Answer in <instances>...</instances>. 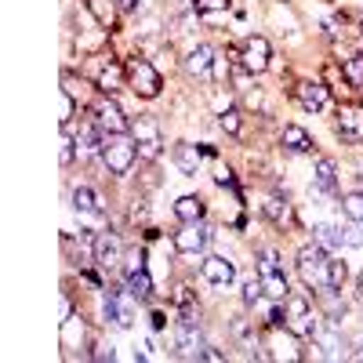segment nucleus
Wrapping results in <instances>:
<instances>
[{"mask_svg":"<svg viewBox=\"0 0 363 363\" xmlns=\"http://www.w3.org/2000/svg\"><path fill=\"white\" fill-rule=\"evenodd\" d=\"M138 306H142V301L131 294V287H128L124 277H116V284H109L106 291H99V316L113 330H131L135 327V316H138Z\"/></svg>","mask_w":363,"mask_h":363,"instance_id":"obj_1","label":"nucleus"},{"mask_svg":"<svg viewBox=\"0 0 363 363\" xmlns=\"http://www.w3.org/2000/svg\"><path fill=\"white\" fill-rule=\"evenodd\" d=\"M294 272H298V280L301 287H306L309 294L330 287V251L320 247L316 240H309V244H301L298 255H294Z\"/></svg>","mask_w":363,"mask_h":363,"instance_id":"obj_2","label":"nucleus"},{"mask_svg":"<svg viewBox=\"0 0 363 363\" xmlns=\"http://www.w3.org/2000/svg\"><path fill=\"white\" fill-rule=\"evenodd\" d=\"M171 335H174V349H178L182 359H200V352H203V345H207V323H203L200 309H182V313H174Z\"/></svg>","mask_w":363,"mask_h":363,"instance_id":"obj_3","label":"nucleus"},{"mask_svg":"<svg viewBox=\"0 0 363 363\" xmlns=\"http://www.w3.org/2000/svg\"><path fill=\"white\" fill-rule=\"evenodd\" d=\"M284 320H287L284 327L294 330L301 342H309L320 330V323H323V316H320V309H316V301H313L309 291H291V298L284 301Z\"/></svg>","mask_w":363,"mask_h":363,"instance_id":"obj_4","label":"nucleus"},{"mask_svg":"<svg viewBox=\"0 0 363 363\" xmlns=\"http://www.w3.org/2000/svg\"><path fill=\"white\" fill-rule=\"evenodd\" d=\"M138 160H142L138 157V142L131 138V131L106 135V142H102V167H106L109 178H128Z\"/></svg>","mask_w":363,"mask_h":363,"instance_id":"obj_5","label":"nucleus"},{"mask_svg":"<svg viewBox=\"0 0 363 363\" xmlns=\"http://www.w3.org/2000/svg\"><path fill=\"white\" fill-rule=\"evenodd\" d=\"M124 66H128V91H131L135 99H142V102L160 99V91H164V73H160L153 62H149L145 55H128Z\"/></svg>","mask_w":363,"mask_h":363,"instance_id":"obj_6","label":"nucleus"},{"mask_svg":"<svg viewBox=\"0 0 363 363\" xmlns=\"http://www.w3.org/2000/svg\"><path fill=\"white\" fill-rule=\"evenodd\" d=\"M69 207L77 211L80 225L106 229V196L91 186V182H77V186L69 189Z\"/></svg>","mask_w":363,"mask_h":363,"instance_id":"obj_7","label":"nucleus"},{"mask_svg":"<svg viewBox=\"0 0 363 363\" xmlns=\"http://www.w3.org/2000/svg\"><path fill=\"white\" fill-rule=\"evenodd\" d=\"M131 138L138 142V157L142 160H160L164 153V124L153 116V113H138L131 116Z\"/></svg>","mask_w":363,"mask_h":363,"instance_id":"obj_8","label":"nucleus"},{"mask_svg":"<svg viewBox=\"0 0 363 363\" xmlns=\"http://www.w3.org/2000/svg\"><path fill=\"white\" fill-rule=\"evenodd\" d=\"M211 240H215V233H211L207 222H182L171 236V251L178 258H203Z\"/></svg>","mask_w":363,"mask_h":363,"instance_id":"obj_9","label":"nucleus"},{"mask_svg":"<svg viewBox=\"0 0 363 363\" xmlns=\"http://www.w3.org/2000/svg\"><path fill=\"white\" fill-rule=\"evenodd\" d=\"M229 55H233V62H240L251 77H262V73H269V66H272V44H269V37H262V33L244 37V44L229 48Z\"/></svg>","mask_w":363,"mask_h":363,"instance_id":"obj_10","label":"nucleus"},{"mask_svg":"<svg viewBox=\"0 0 363 363\" xmlns=\"http://www.w3.org/2000/svg\"><path fill=\"white\" fill-rule=\"evenodd\" d=\"M124 255H128V244L124 236L113 233L109 225L95 233V265L106 272V277H120V269H124Z\"/></svg>","mask_w":363,"mask_h":363,"instance_id":"obj_11","label":"nucleus"},{"mask_svg":"<svg viewBox=\"0 0 363 363\" xmlns=\"http://www.w3.org/2000/svg\"><path fill=\"white\" fill-rule=\"evenodd\" d=\"M87 113L95 116V124H99L106 135H124V131H131V116L124 113V106H120L116 95H99L95 102L87 106Z\"/></svg>","mask_w":363,"mask_h":363,"instance_id":"obj_12","label":"nucleus"},{"mask_svg":"<svg viewBox=\"0 0 363 363\" xmlns=\"http://www.w3.org/2000/svg\"><path fill=\"white\" fill-rule=\"evenodd\" d=\"M236 262L229 255H203L200 258V280L211 287V291H229L236 284Z\"/></svg>","mask_w":363,"mask_h":363,"instance_id":"obj_13","label":"nucleus"},{"mask_svg":"<svg viewBox=\"0 0 363 363\" xmlns=\"http://www.w3.org/2000/svg\"><path fill=\"white\" fill-rule=\"evenodd\" d=\"M99 87V95H120L128 87V66L120 62L113 51H99V73L91 77Z\"/></svg>","mask_w":363,"mask_h":363,"instance_id":"obj_14","label":"nucleus"},{"mask_svg":"<svg viewBox=\"0 0 363 363\" xmlns=\"http://www.w3.org/2000/svg\"><path fill=\"white\" fill-rule=\"evenodd\" d=\"M335 135L345 145H363V106L359 102H338L335 109Z\"/></svg>","mask_w":363,"mask_h":363,"instance_id":"obj_15","label":"nucleus"},{"mask_svg":"<svg viewBox=\"0 0 363 363\" xmlns=\"http://www.w3.org/2000/svg\"><path fill=\"white\" fill-rule=\"evenodd\" d=\"M313 193L338 200L342 196V178H338V160L335 157H316L313 160Z\"/></svg>","mask_w":363,"mask_h":363,"instance_id":"obj_16","label":"nucleus"},{"mask_svg":"<svg viewBox=\"0 0 363 363\" xmlns=\"http://www.w3.org/2000/svg\"><path fill=\"white\" fill-rule=\"evenodd\" d=\"M291 91H294V102L306 113H327L330 109V87H327V80H298Z\"/></svg>","mask_w":363,"mask_h":363,"instance_id":"obj_17","label":"nucleus"},{"mask_svg":"<svg viewBox=\"0 0 363 363\" xmlns=\"http://www.w3.org/2000/svg\"><path fill=\"white\" fill-rule=\"evenodd\" d=\"M203 160H207V153H203V145H196V142L182 138V142L171 145V164L178 167L182 178H196L203 171Z\"/></svg>","mask_w":363,"mask_h":363,"instance_id":"obj_18","label":"nucleus"},{"mask_svg":"<svg viewBox=\"0 0 363 363\" xmlns=\"http://www.w3.org/2000/svg\"><path fill=\"white\" fill-rule=\"evenodd\" d=\"M262 218L269 222V225H277V229H298V215H294V203L287 200V196H280V193H269V196H262Z\"/></svg>","mask_w":363,"mask_h":363,"instance_id":"obj_19","label":"nucleus"},{"mask_svg":"<svg viewBox=\"0 0 363 363\" xmlns=\"http://www.w3.org/2000/svg\"><path fill=\"white\" fill-rule=\"evenodd\" d=\"M215 58H218V51L211 48V44H193V48L186 51V58H182V69H186V77H193V80L211 84V69H215Z\"/></svg>","mask_w":363,"mask_h":363,"instance_id":"obj_20","label":"nucleus"},{"mask_svg":"<svg viewBox=\"0 0 363 363\" xmlns=\"http://www.w3.org/2000/svg\"><path fill=\"white\" fill-rule=\"evenodd\" d=\"M313 145H316L313 135L301 128V124H284V128H280V149H284L287 157H306Z\"/></svg>","mask_w":363,"mask_h":363,"instance_id":"obj_21","label":"nucleus"},{"mask_svg":"<svg viewBox=\"0 0 363 363\" xmlns=\"http://www.w3.org/2000/svg\"><path fill=\"white\" fill-rule=\"evenodd\" d=\"M171 215L178 218V225L182 222H207V200L200 193H186L171 203Z\"/></svg>","mask_w":363,"mask_h":363,"instance_id":"obj_22","label":"nucleus"},{"mask_svg":"<svg viewBox=\"0 0 363 363\" xmlns=\"http://www.w3.org/2000/svg\"><path fill=\"white\" fill-rule=\"evenodd\" d=\"M124 280H128L131 294L142 301V306H153L157 301V280H153V272H149V265H142L135 272H124Z\"/></svg>","mask_w":363,"mask_h":363,"instance_id":"obj_23","label":"nucleus"},{"mask_svg":"<svg viewBox=\"0 0 363 363\" xmlns=\"http://www.w3.org/2000/svg\"><path fill=\"white\" fill-rule=\"evenodd\" d=\"M84 8H87V15L99 22V29H106V33H113L116 29V22H120V0H84Z\"/></svg>","mask_w":363,"mask_h":363,"instance_id":"obj_24","label":"nucleus"},{"mask_svg":"<svg viewBox=\"0 0 363 363\" xmlns=\"http://www.w3.org/2000/svg\"><path fill=\"white\" fill-rule=\"evenodd\" d=\"M255 269H258V277H269V272H284V255H280V247L262 244V247L255 251Z\"/></svg>","mask_w":363,"mask_h":363,"instance_id":"obj_25","label":"nucleus"},{"mask_svg":"<svg viewBox=\"0 0 363 363\" xmlns=\"http://www.w3.org/2000/svg\"><path fill=\"white\" fill-rule=\"evenodd\" d=\"M229 8H233V0H193V11L203 26H215L222 15H229Z\"/></svg>","mask_w":363,"mask_h":363,"instance_id":"obj_26","label":"nucleus"},{"mask_svg":"<svg viewBox=\"0 0 363 363\" xmlns=\"http://www.w3.org/2000/svg\"><path fill=\"white\" fill-rule=\"evenodd\" d=\"M338 69L345 73V80H349L356 91H363V51H345V55L338 58Z\"/></svg>","mask_w":363,"mask_h":363,"instance_id":"obj_27","label":"nucleus"},{"mask_svg":"<svg viewBox=\"0 0 363 363\" xmlns=\"http://www.w3.org/2000/svg\"><path fill=\"white\" fill-rule=\"evenodd\" d=\"M313 240H316L320 247H327L330 255L345 247V244H342V225H330V222H316V225H313Z\"/></svg>","mask_w":363,"mask_h":363,"instance_id":"obj_28","label":"nucleus"},{"mask_svg":"<svg viewBox=\"0 0 363 363\" xmlns=\"http://www.w3.org/2000/svg\"><path fill=\"white\" fill-rule=\"evenodd\" d=\"M258 280H262L265 298H277V301H287V298H291V280H287V272H269V277H258Z\"/></svg>","mask_w":363,"mask_h":363,"instance_id":"obj_29","label":"nucleus"},{"mask_svg":"<svg viewBox=\"0 0 363 363\" xmlns=\"http://www.w3.org/2000/svg\"><path fill=\"white\" fill-rule=\"evenodd\" d=\"M338 207H342L345 222H363V189L342 193V196H338Z\"/></svg>","mask_w":363,"mask_h":363,"instance_id":"obj_30","label":"nucleus"},{"mask_svg":"<svg viewBox=\"0 0 363 363\" xmlns=\"http://www.w3.org/2000/svg\"><path fill=\"white\" fill-rule=\"evenodd\" d=\"M58 160H62V167H73V164H77V128H73V124H62V142H58Z\"/></svg>","mask_w":363,"mask_h":363,"instance_id":"obj_31","label":"nucleus"},{"mask_svg":"<svg viewBox=\"0 0 363 363\" xmlns=\"http://www.w3.org/2000/svg\"><path fill=\"white\" fill-rule=\"evenodd\" d=\"M182 309H200L193 284H174L171 287V313H182Z\"/></svg>","mask_w":363,"mask_h":363,"instance_id":"obj_32","label":"nucleus"},{"mask_svg":"<svg viewBox=\"0 0 363 363\" xmlns=\"http://www.w3.org/2000/svg\"><path fill=\"white\" fill-rule=\"evenodd\" d=\"M218 128H222L229 138H240V135H244V113H240L236 106L222 109V113H218Z\"/></svg>","mask_w":363,"mask_h":363,"instance_id":"obj_33","label":"nucleus"},{"mask_svg":"<svg viewBox=\"0 0 363 363\" xmlns=\"http://www.w3.org/2000/svg\"><path fill=\"white\" fill-rule=\"evenodd\" d=\"M262 298H265V291H262V280H258V277H247L244 284H240V301H244V309H247V313L258 306Z\"/></svg>","mask_w":363,"mask_h":363,"instance_id":"obj_34","label":"nucleus"},{"mask_svg":"<svg viewBox=\"0 0 363 363\" xmlns=\"http://www.w3.org/2000/svg\"><path fill=\"white\" fill-rule=\"evenodd\" d=\"M342 244H345L349 251L363 247V222H345V225H342Z\"/></svg>","mask_w":363,"mask_h":363,"instance_id":"obj_35","label":"nucleus"},{"mask_svg":"<svg viewBox=\"0 0 363 363\" xmlns=\"http://www.w3.org/2000/svg\"><path fill=\"white\" fill-rule=\"evenodd\" d=\"M345 280H349V265L330 255V287H345Z\"/></svg>","mask_w":363,"mask_h":363,"instance_id":"obj_36","label":"nucleus"},{"mask_svg":"<svg viewBox=\"0 0 363 363\" xmlns=\"http://www.w3.org/2000/svg\"><path fill=\"white\" fill-rule=\"evenodd\" d=\"M149 327H153V335H164L167 330V313L157 309V301H153V313H149Z\"/></svg>","mask_w":363,"mask_h":363,"instance_id":"obj_37","label":"nucleus"},{"mask_svg":"<svg viewBox=\"0 0 363 363\" xmlns=\"http://www.w3.org/2000/svg\"><path fill=\"white\" fill-rule=\"evenodd\" d=\"M356 301L363 306V269H359V277H356Z\"/></svg>","mask_w":363,"mask_h":363,"instance_id":"obj_38","label":"nucleus"},{"mask_svg":"<svg viewBox=\"0 0 363 363\" xmlns=\"http://www.w3.org/2000/svg\"><path fill=\"white\" fill-rule=\"evenodd\" d=\"M277 4H284V0H277Z\"/></svg>","mask_w":363,"mask_h":363,"instance_id":"obj_39","label":"nucleus"}]
</instances>
